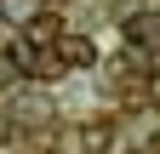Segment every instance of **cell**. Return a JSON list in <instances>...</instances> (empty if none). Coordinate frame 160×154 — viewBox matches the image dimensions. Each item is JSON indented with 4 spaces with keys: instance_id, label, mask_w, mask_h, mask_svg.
Masks as SVG:
<instances>
[{
    "instance_id": "1",
    "label": "cell",
    "mask_w": 160,
    "mask_h": 154,
    "mask_svg": "<svg viewBox=\"0 0 160 154\" xmlns=\"http://www.w3.org/2000/svg\"><path fill=\"white\" fill-rule=\"evenodd\" d=\"M23 40L34 51H57V40H63V23L57 17H34V23H23Z\"/></svg>"
},
{
    "instance_id": "2",
    "label": "cell",
    "mask_w": 160,
    "mask_h": 154,
    "mask_svg": "<svg viewBox=\"0 0 160 154\" xmlns=\"http://www.w3.org/2000/svg\"><path fill=\"white\" fill-rule=\"evenodd\" d=\"M92 57H97V46L86 40V34H63V40H57V63H69V69H92Z\"/></svg>"
},
{
    "instance_id": "3",
    "label": "cell",
    "mask_w": 160,
    "mask_h": 154,
    "mask_svg": "<svg viewBox=\"0 0 160 154\" xmlns=\"http://www.w3.org/2000/svg\"><path fill=\"white\" fill-rule=\"evenodd\" d=\"M126 40H132V46H160V12L126 17Z\"/></svg>"
},
{
    "instance_id": "4",
    "label": "cell",
    "mask_w": 160,
    "mask_h": 154,
    "mask_svg": "<svg viewBox=\"0 0 160 154\" xmlns=\"http://www.w3.org/2000/svg\"><path fill=\"white\" fill-rule=\"evenodd\" d=\"M40 0H0V17H12V23H34Z\"/></svg>"
},
{
    "instance_id": "5",
    "label": "cell",
    "mask_w": 160,
    "mask_h": 154,
    "mask_svg": "<svg viewBox=\"0 0 160 154\" xmlns=\"http://www.w3.org/2000/svg\"><path fill=\"white\" fill-rule=\"evenodd\" d=\"M80 143H86V154H109L114 131H109V126H86V137H80Z\"/></svg>"
},
{
    "instance_id": "6",
    "label": "cell",
    "mask_w": 160,
    "mask_h": 154,
    "mask_svg": "<svg viewBox=\"0 0 160 154\" xmlns=\"http://www.w3.org/2000/svg\"><path fill=\"white\" fill-rule=\"evenodd\" d=\"M12 143V114H0V148Z\"/></svg>"
},
{
    "instance_id": "7",
    "label": "cell",
    "mask_w": 160,
    "mask_h": 154,
    "mask_svg": "<svg viewBox=\"0 0 160 154\" xmlns=\"http://www.w3.org/2000/svg\"><path fill=\"white\" fill-rule=\"evenodd\" d=\"M154 103H160V80H154Z\"/></svg>"
}]
</instances>
